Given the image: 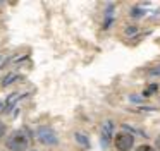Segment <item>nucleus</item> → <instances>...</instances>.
I'll use <instances>...</instances> for the list:
<instances>
[{
    "mask_svg": "<svg viewBox=\"0 0 160 151\" xmlns=\"http://www.w3.org/2000/svg\"><path fill=\"white\" fill-rule=\"evenodd\" d=\"M7 151H28L29 149V137L24 134L22 129H14L7 132L4 139Z\"/></svg>",
    "mask_w": 160,
    "mask_h": 151,
    "instance_id": "nucleus-1",
    "label": "nucleus"
},
{
    "mask_svg": "<svg viewBox=\"0 0 160 151\" xmlns=\"http://www.w3.org/2000/svg\"><path fill=\"white\" fill-rule=\"evenodd\" d=\"M35 137L42 146L45 148H55L59 146L60 137L57 134V130L53 129L52 125H38L35 130Z\"/></svg>",
    "mask_w": 160,
    "mask_h": 151,
    "instance_id": "nucleus-2",
    "label": "nucleus"
},
{
    "mask_svg": "<svg viewBox=\"0 0 160 151\" xmlns=\"http://www.w3.org/2000/svg\"><path fill=\"white\" fill-rule=\"evenodd\" d=\"M134 136L129 134L128 130H119V132L114 134V139H112V144L117 151H131L134 148Z\"/></svg>",
    "mask_w": 160,
    "mask_h": 151,
    "instance_id": "nucleus-3",
    "label": "nucleus"
},
{
    "mask_svg": "<svg viewBox=\"0 0 160 151\" xmlns=\"http://www.w3.org/2000/svg\"><path fill=\"white\" fill-rule=\"evenodd\" d=\"M114 134H115V122L112 119L103 120L102 125H100V146L103 148V149H107L112 144Z\"/></svg>",
    "mask_w": 160,
    "mask_h": 151,
    "instance_id": "nucleus-4",
    "label": "nucleus"
},
{
    "mask_svg": "<svg viewBox=\"0 0 160 151\" xmlns=\"http://www.w3.org/2000/svg\"><path fill=\"white\" fill-rule=\"evenodd\" d=\"M26 95H19V93H12V95H9L7 98L4 100V112L2 113H11V110L16 106V103L19 101L21 98H24Z\"/></svg>",
    "mask_w": 160,
    "mask_h": 151,
    "instance_id": "nucleus-5",
    "label": "nucleus"
},
{
    "mask_svg": "<svg viewBox=\"0 0 160 151\" xmlns=\"http://www.w3.org/2000/svg\"><path fill=\"white\" fill-rule=\"evenodd\" d=\"M114 3H110V5H107V9H105V17H103V22H102V29L107 31L110 29V26L114 24Z\"/></svg>",
    "mask_w": 160,
    "mask_h": 151,
    "instance_id": "nucleus-6",
    "label": "nucleus"
},
{
    "mask_svg": "<svg viewBox=\"0 0 160 151\" xmlns=\"http://www.w3.org/2000/svg\"><path fill=\"white\" fill-rule=\"evenodd\" d=\"M74 141H76V143L79 144L81 148H84V149H88V148L91 146V143H90V137H88V134L81 132V130H76V132H74Z\"/></svg>",
    "mask_w": 160,
    "mask_h": 151,
    "instance_id": "nucleus-7",
    "label": "nucleus"
},
{
    "mask_svg": "<svg viewBox=\"0 0 160 151\" xmlns=\"http://www.w3.org/2000/svg\"><path fill=\"white\" fill-rule=\"evenodd\" d=\"M145 14H146V10L143 5H134L129 9V17L131 19H141V17H145Z\"/></svg>",
    "mask_w": 160,
    "mask_h": 151,
    "instance_id": "nucleus-8",
    "label": "nucleus"
},
{
    "mask_svg": "<svg viewBox=\"0 0 160 151\" xmlns=\"http://www.w3.org/2000/svg\"><path fill=\"white\" fill-rule=\"evenodd\" d=\"M18 79H19V76L16 74V72H7V74L2 77V82H0V86H2V88H7V86L14 84V81H18Z\"/></svg>",
    "mask_w": 160,
    "mask_h": 151,
    "instance_id": "nucleus-9",
    "label": "nucleus"
},
{
    "mask_svg": "<svg viewBox=\"0 0 160 151\" xmlns=\"http://www.w3.org/2000/svg\"><path fill=\"white\" fill-rule=\"evenodd\" d=\"M157 91H158V84H155V82H153V84L146 86V88L143 89V93H141V98H143V100H145V98H150V96H153Z\"/></svg>",
    "mask_w": 160,
    "mask_h": 151,
    "instance_id": "nucleus-10",
    "label": "nucleus"
},
{
    "mask_svg": "<svg viewBox=\"0 0 160 151\" xmlns=\"http://www.w3.org/2000/svg\"><path fill=\"white\" fill-rule=\"evenodd\" d=\"M7 132H9V127H7V124L4 122V120L0 119V143L5 139V136H7Z\"/></svg>",
    "mask_w": 160,
    "mask_h": 151,
    "instance_id": "nucleus-11",
    "label": "nucleus"
},
{
    "mask_svg": "<svg viewBox=\"0 0 160 151\" xmlns=\"http://www.w3.org/2000/svg\"><path fill=\"white\" fill-rule=\"evenodd\" d=\"M138 31H139V27L134 26V24H131V26H126L124 34L126 36H134V34H138Z\"/></svg>",
    "mask_w": 160,
    "mask_h": 151,
    "instance_id": "nucleus-12",
    "label": "nucleus"
},
{
    "mask_svg": "<svg viewBox=\"0 0 160 151\" xmlns=\"http://www.w3.org/2000/svg\"><path fill=\"white\" fill-rule=\"evenodd\" d=\"M134 151H157L155 149V146H152V144H139V146H136V149Z\"/></svg>",
    "mask_w": 160,
    "mask_h": 151,
    "instance_id": "nucleus-13",
    "label": "nucleus"
},
{
    "mask_svg": "<svg viewBox=\"0 0 160 151\" xmlns=\"http://www.w3.org/2000/svg\"><path fill=\"white\" fill-rule=\"evenodd\" d=\"M148 76H150V77H160V64L150 69V71H148Z\"/></svg>",
    "mask_w": 160,
    "mask_h": 151,
    "instance_id": "nucleus-14",
    "label": "nucleus"
},
{
    "mask_svg": "<svg viewBox=\"0 0 160 151\" xmlns=\"http://www.w3.org/2000/svg\"><path fill=\"white\" fill-rule=\"evenodd\" d=\"M129 101H131V103H141L143 98H141V96H138V95H131V96H129Z\"/></svg>",
    "mask_w": 160,
    "mask_h": 151,
    "instance_id": "nucleus-15",
    "label": "nucleus"
},
{
    "mask_svg": "<svg viewBox=\"0 0 160 151\" xmlns=\"http://www.w3.org/2000/svg\"><path fill=\"white\" fill-rule=\"evenodd\" d=\"M155 149L160 151V134L157 136V139H155Z\"/></svg>",
    "mask_w": 160,
    "mask_h": 151,
    "instance_id": "nucleus-16",
    "label": "nucleus"
},
{
    "mask_svg": "<svg viewBox=\"0 0 160 151\" xmlns=\"http://www.w3.org/2000/svg\"><path fill=\"white\" fill-rule=\"evenodd\" d=\"M4 112V101H2V100H0V113Z\"/></svg>",
    "mask_w": 160,
    "mask_h": 151,
    "instance_id": "nucleus-17",
    "label": "nucleus"
},
{
    "mask_svg": "<svg viewBox=\"0 0 160 151\" xmlns=\"http://www.w3.org/2000/svg\"><path fill=\"white\" fill-rule=\"evenodd\" d=\"M28 151H38V149H28Z\"/></svg>",
    "mask_w": 160,
    "mask_h": 151,
    "instance_id": "nucleus-18",
    "label": "nucleus"
},
{
    "mask_svg": "<svg viewBox=\"0 0 160 151\" xmlns=\"http://www.w3.org/2000/svg\"><path fill=\"white\" fill-rule=\"evenodd\" d=\"M0 58H2V55H0Z\"/></svg>",
    "mask_w": 160,
    "mask_h": 151,
    "instance_id": "nucleus-19",
    "label": "nucleus"
},
{
    "mask_svg": "<svg viewBox=\"0 0 160 151\" xmlns=\"http://www.w3.org/2000/svg\"><path fill=\"white\" fill-rule=\"evenodd\" d=\"M0 151H2V149H0Z\"/></svg>",
    "mask_w": 160,
    "mask_h": 151,
    "instance_id": "nucleus-20",
    "label": "nucleus"
}]
</instances>
